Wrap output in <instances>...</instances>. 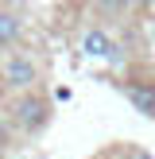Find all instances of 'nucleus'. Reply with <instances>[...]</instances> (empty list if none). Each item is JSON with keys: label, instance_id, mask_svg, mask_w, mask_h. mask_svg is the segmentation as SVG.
<instances>
[{"label": "nucleus", "instance_id": "nucleus-7", "mask_svg": "<svg viewBox=\"0 0 155 159\" xmlns=\"http://www.w3.org/2000/svg\"><path fill=\"white\" fill-rule=\"evenodd\" d=\"M124 159H155V155L144 152V148H128V155H124Z\"/></svg>", "mask_w": 155, "mask_h": 159}, {"label": "nucleus", "instance_id": "nucleus-3", "mask_svg": "<svg viewBox=\"0 0 155 159\" xmlns=\"http://www.w3.org/2000/svg\"><path fill=\"white\" fill-rule=\"evenodd\" d=\"M82 54L85 58H97V62H108V66H120L124 62V47L108 35L105 27H85L82 31Z\"/></svg>", "mask_w": 155, "mask_h": 159}, {"label": "nucleus", "instance_id": "nucleus-10", "mask_svg": "<svg viewBox=\"0 0 155 159\" xmlns=\"http://www.w3.org/2000/svg\"><path fill=\"white\" fill-rule=\"evenodd\" d=\"M4 54H8V47H4V43H0V58H4Z\"/></svg>", "mask_w": 155, "mask_h": 159}, {"label": "nucleus", "instance_id": "nucleus-8", "mask_svg": "<svg viewBox=\"0 0 155 159\" xmlns=\"http://www.w3.org/2000/svg\"><path fill=\"white\" fill-rule=\"evenodd\" d=\"M74 97V93H70V85H58V89H54V101H70Z\"/></svg>", "mask_w": 155, "mask_h": 159}, {"label": "nucleus", "instance_id": "nucleus-2", "mask_svg": "<svg viewBox=\"0 0 155 159\" xmlns=\"http://www.w3.org/2000/svg\"><path fill=\"white\" fill-rule=\"evenodd\" d=\"M8 109H12V116H16V124H20L23 136H39V132H46V128H51V120H54V105H51L39 89L12 93Z\"/></svg>", "mask_w": 155, "mask_h": 159}, {"label": "nucleus", "instance_id": "nucleus-4", "mask_svg": "<svg viewBox=\"0 0 155 159\" xmlns=\"http://www.w3.org/2000/svg\"><path fill=\"white\" fill-rule=\"evenodd\" d=\"M120 93L128 97V105L140 116L155 120V82H120Z\"/></svg>", "mask_w": 155, "mask_h": 159}, {"label": "nucleus", "instance_id": "nucleus-5", "mask_svg": "<svg viewBox=\"0 0 155 159\" xmlns=\"http://www.w3.org/2000/svg\"><path fill=\"white\" fill-rule=\"evenodd\" d=\"M20 39H23V16L12 12V8H0V43L12 51Z\"/></svg>", "mask_w": 155, "mask_h": 159}, {"label": "nucleus", "instance_id": "nucleus-11", "mask_svg": "<svg viewBox=\"0 0 155 159\" xmlns=\"http://www.w3.org/2000/svg\"><path fill=\"white\" fill-rule=\"evenodd\" d=\"M151 35H155V31H151Z\"/></svg>", "mask_w": 155, "mask_h": 159}, {"label": "nucleus", "instance_id": "nucleus-1", "mask_svg": "<svg viewBox=\"0 0 155 159\" xmlns=\"http://www.w3.org/2000/svg\"><path fill=\"white\" fill-rule=\"evenodd\" d=\"M0 85L8 93H27L43 85V62L31 51H8L0 58Z\"/></svg>", "mask_w": 155, "mask_h": 159}, {"label": "nucleus", "instance_id": "nucleus-6", "mask_svg": "<svg viewBox=\"0 0 155 159\" xmlns=\"http://www.w3.org/2000/svg\"><path fill=\"white\" fill-rule=\"evenodd\" d=\"M20 136H23V132H20V124H16L12 109H0V152H4V148H12Z\"/></svg>", "mask_w": 155, "mask_h": 159}, {"label": "nucleus", "instance_id": "nucleus-9", "mask_svg": "<svg viewBox=\"0 0 155 159\" xmlns=\"http://www.w3.org/2000/svg\"><path fill=\"white\" fill-rule=\"evenodd\" d=\"M140 8H147V12H151V8H155V0H140Z\"/></svg>", "mask_w": 155, "mask_h": 159}]
</instances>
